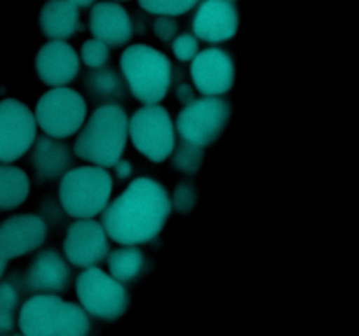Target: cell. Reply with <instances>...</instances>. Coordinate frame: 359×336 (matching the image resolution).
I'll list each match as a JSON object with an SVG mask.
<instances>
[{
    "instance_id": "30",
    "label": "cell",
    "mask_w": 359,
    "mask_h": 336,
    "mask_svg": "<svg viewBox=\"0 0 359 336\" xmlns=\"http://www.w3.org/2000/svg\"><path fill=\"white\" fill-rule=\"evenodd\" d=\"M153 31L160 41L172 42L179 35L177 20L175 16H168V14H158L156 20L153 21Z\"/></svg>"
},
{
    "instance_id": "22",
    "label": "cell",
    "mask_w": 359,
    "mask_h": 336,
    "mask_svg": "<svg viewBox=\"0 0 359 336\" xmlns=\"http://www.w3.org/2000/svg\"><path fill=\"white\" fill-rule=\"evenodd\" d=\"M84 86L90 91V94L97 97V100H109L114 104V100L125 98L126 83L118 70L111 66H100L93 69L84 79Z\"/></svg>"
},
{
    "instance_id": "23",
    "label": "cell",
    "mask_w": 359,
    "mask_h": 336,
    "mask_svg": "<svg viewBox=\"0 0 359 336\" xmlns=\"http://www.w3.org/2000/svg\"><path fill=\"white\" fill-rule=\"evenodd\" d=\"M170 158L175 170L182 172V174L193 175L202 168L205 154H203L202 146H196V144L181 140L177 146H174Z\"/></svg>"
},
{
    "instance_id": "35",
    "label": "cell",
    "mask_w": 359,
    "mask_h": 336,
    "mask_svg": "<svg viewBox=\"0 0 359 336\" xmlns=\"http://www.w3.org/2000/svg\"><path fill=\"white\" fill-rule=\"evenodd\" d=\"M230 2H237V0H230Z\"/></svg>"
},
{
    "instance_id": "7",
    "label": "cell",
    "mask_w": 359,
    "mask_h": 336,
    "mask_svg": "<svg viewBox=\"0 0 359 336\" xmlns=\"http://www.w3.org/2000/svg\"><path fill=\"white\" fill-rule=\"evenodd\" d=\"M76 293L86 314L102 321H116L128 310V290L114 276L97 266L84 268L77 276Z\"/></svg>"
},
{
    "instance_id": "11",
    "label": "cell",
    "mask_w": 359,
    "mask_h": 336,
    "mask_svg": "<svg viewBox=\"0 0 359 336\" xmlns=\"http://www.w3.org/2000/svg\"><path fill=\"white\" fill-rule=\"evenodd\" d=\"M189 76L203 97H221L235 84L233 58L217 48L198 51L191 59Z\"/></svg>"
},
{
    "instance_id": "25",
    "label": "cell",
    "mask_w": 359,
    "mask_h": 336,
    "mask_svg": "<svg viewBox=\"0 0 359 336\" xmlns=\"http://www.w3.org/2000/svg\"><path fill=\"white\" fill-rule=\"evenodd\" d=\"M88 332H90V317L86 310L72 301H67L65 318L58 336H88Z\"/></svg>"
},
{
    "instance_id": "21",
    "label": "cell",
    "mask_w": 359,
    "mask_h": 336,
    "mask_svg": "<svg viewBox=\"0 0 359 336\" xmlns=\"http://www.w3.org/2000/svg\"><path fill=\"white\" fill-rule=\"evenodd\" d=\"M105 259H107L111 276H114L121 284L137 280L146 268V255L135 245H125V247L109 251Z\"/></svg>"
},
{
    "instance_id": "28",
    "label": "cell",
    "mask_w": 359,
    "mask_h": 336,
    "mask_svg": "<svg viewBox=\"0 0 359 336\" xmlns=\"http://www.w3.org/2000/svg\"><path fill=\"white\" fill-rule=\"evenodd\" d=\"M198 202V189L191 181H184L174 188V192L170 195V203L179 214L186 216L191 212Z\"/></svg>"
},
{
    "instance_id": "17",
    "label": "cell",
    "mask_w": 359,
    "mask_h": 336,
    "mask_svg": "<svg viewBox=\"0 0 359 336\" xmlns=\"http://www.w3.org/2000/svg\"><path fill=\"white\" fill-rule=\"evenodd\" d=\"M90 30L109 48H121L133 35L132 18L119 4L97 2L90 10Z\"/></svg>"
},
{
    "instance_id": "6",
    "label": "cell",
    "mask_w": 359,
    "mask_h": 336,
    "mask_svg": "<svg viewBox=\"0 0 359 336\" xmlns=\"http://www.w3.org/2000/svg\"><path fill=\"white\" fill-rule=\"evenodd\" d=\"M128 136L147 160L161 163L175 146V128L170 112L160 104H146L128 118Z\"/></svg>"
},
{
    "instance_id": "34",
    "label": "cell",
    "mask_w": 359,
    "mask_h": 336,
    "mask_svg": "<svg viewBox=\"0 0 359 336\" xmlns=\"http://www.w3.org/2000/svg\"><path fill=\"white\" fill-rule=\"evenodd\" d=\"M6 266H7V259L0 254V279H2L4 272H6Z\"/></svg>"
},
{
    "instance_id": "9",
    "label": "cell",
    "mask_w": 359,
    "mask_h": 336,
    "mask_svg": "<svg viewBox=\"0 0 359 336\" xmlns=\"http://www.w3.org/2000/svg\"><path fill=\"white\" fill-rule=\"evenodd\" d=\"M37 136L34 112L16 98L0 102V161L13 163L32 149Z\"/></svg>"
},
{
    "instance_id": "15",
    "label": "cell",
    "mask_w": 359,
    "mask_h": 336,
    "mask_svg": "<svg viewBox=\"0 0 359 336\" xmlns=\"http://www.w3.org/2000/svg\"><path fill=\"white\" fill-rule=\"evenodd\" d=\"M193 35L198 41L217 42L230 41L238 30V10L230 0H203L193 18Z\"/></svg>"
},
{
    "instance_id": "32",
    "label": "cell",
    "mask_w": 359,
    "mask_h": 336,
    "mask_svg": "<svg viewBox=\"0 0 359 336\" xmlns=\"http://www.w3.org/2000/svg\"><path fill=\"white\" fill-rule=\"evenodd\" d=\"M175 93H177V98L182 102V104H189V102L195 100V98H196L195 93H193L191 86H189V84H186V83L179 84L177 91H175Z\"/></svg>"
},
{
    "instance_id": "29",
    "label": "cell",
    "mask_w": 359,
    "mask_h": 336,
    "mask_svg": "<svg viewBox=\"0 0 359 336\" xmlns=\"http://www.w3.org/2000/svg\"><path fill=\"white\" fill-rule=\"evenodd\" d=\"M172 51L179 62H191L198 52V38L193 34H181L172 41Z\"/></svg>"
},
{
    "instance_id": "31",
    "label": "cell",
    "mask_w": 359,
    "mask_h": 336,
    "mask_svg": "<svg viewBox=\"0 0 359 336\" xmlns=\"http://www.w3.org/2000/svg\"><path fill=\"white\" fill-rule=\"evenodd\" d=\"M114 170H116V177H118L119 181H126V178L132 177L133 164L130 163L128 160H118L114 164Z\"/></svg>"
},
{
    "instance_id": "12",
    "label": "cell",
    "mask_w": 359,
    "mask_h": 336,
    "mask_svg": "<svg viewBox=\"0 0 359 336\" xmlns=\"http://www.w3.org/2000/svg\"><path fill=\"white\" fill-rule=\"evenodd\" d=\"M48 238V223L37 214H16L0 223V254L11 259L35 252Z\"/></svg>"
},
{
    "instance_id": "8",
    "label": "cell",
    "mask_w": 359,
    "mask_h": 336,
    "mask_svg": "<svg viewBox=\"0 0 359 336\" xmlns=\"http://www.w3.org/2000/svg\"><path fill=\"white\" fill-rule=\"evenodd\" d=\"M230 104L223 98H195L179 112L174 128L177 130L181 140L205 147L216 142L223 135L224 128L230 121Z\"/></svg>"
},
{
    "instance_id": "20",
    "label": "cell",
    "mask_w": 359,
    "mask_h": 336,
    "mask_svg": "<svg viewBox=\"0 0 359 336\" xmlns=\"http://www.w3.org/2000/svg\"><path fill=\"white\" fill-rule=\"evenodd\" d=\"M30 177L27 172L11 163L0 164V210L18 209L30 195Z\"/></svg>"
},
{
    "instance_id": "14",
    "label": "cell",
    "mask_w": 359,
    "mask_h": 336,
    "mask_svg": "<svg viewBox=\"0 0 359 336\" xmlns=\"http://www.w3.org/2000/svg\"><path fill=\"white\" fill-rule=\"evenodd\" d=\"M27 289L34 294H60L69 289L72 282V270L65 255L56 248L46 247L39 251L28 266Z\"/></svg>"
},
{
    "instance_id": "2",
    "label": "cell",
    "mask_w": 359,
    "mask_h": 336,
    "mask_svg": "<svg viewBox=\"0 0 359 336\" xmlns=\"http://www.w3.org/2000/svg\"><path fill=\"white\" fill-rule=\"evenodd\" d=\"M128 142V115L118 104L100 105L86 118L74 142V154L102 168L114 167Z\"/></svg>"
},
{
    "instance_id": "24",
    "label": "cell",
    "mask_w": 359,
    "mask_h": 336,
    "mask_svg": "<svg viewBox=\"0 0 359 336\" xmlns=\"http://www.w3.org/2000/svg\"><path fill=\"white\" fill-rule=\"evenodd\" d=\"M20 290L11 280L0 282V335H7L16 326Z\"/></svg>"
},
{
    "instance_id": "16",
    "label": "cell",
    "mask_w": 359,
    "mask_h": 336,
    "mask_svg": "<svg viewBox=\"0 0 359 336\" xmlns=\"http://www.w3.org/2000/svg\"><path fill=\"white\" fill-rule=\"evenodd\" d=\"M81 58L76 49L65 41H49L35 56V72L48 86H67L77 77Z\"/></svg>"
},
{
    "instance_id": "4",
    "label": "cell",
    "mask_w": 359,
    "mask_h": 336,
    "mask_svg": "<svg viewBox=\"0 0 359 336\" xmlns=\"http://www.w3.org/2000/svg\"><path fill=\"white\" fill-rule=\"evenodd\" d=\"M112 189L114 181L107 168L72 167L60 177V205L76 219H95L111 202Z\"/></svg>"
},
{
    "instance_id": "5",
    "label": "cell",
    "mask_w": 359,
    "mask_h": 336,
    "mask_svg": "<svg viewBox=\"0 0 359 336\" xmlns=\"http://www.w3.org/2000/svg\"><path fill=\"white\" fill-rule=\"evenodd\" d=\"M88 105L79 91L56 86L46 91L35 105L34 118L39 128L55 139H69L84 125Z\"/></svg>"
},
{
    "instance_id": "26",
    "label": "cell",
    "mask_w": 359,
    "mask_h": 336,
    "mask_svg": "<svg viewBox=\"0 0 359 336\" xmlns=\"http://www.w3.org/2000/svg\"><path fill=\"white\" fill-rule=\"evenodd\" d=\"M198 0H139V6L149 14H168V16H179L191 7H195Z\"/></svg>"
},
{
    "instance_id": "19",
    "label": "cell",
    "mask_w": 359,
    "mask_h": 336,
    "mask_svg": "<svg viewBox=\"0 0 359 336\" xmlns=\"http://www.w3.org/2000/svg\"><path fill=\"white\" fill-rule=\"evenodd\" d=\"M41 30L49 41H67L81 31V14L69 0H46L41 9Z\"/></svg>"
},
{
    "instance_id": "33",
    "label": "cell",
    "mask_w": 359,
    "mask_h": 336,
    "mask_svg": "<svg viewBox=\"0 0 359 336\" xmlns=\"http://www.w3.org/2000/svg\"><path fill=\"white\" fill-rule=\"evenodd\" d=\"M69 2L72 4V6H76L77 9H83V7L93 6L95 0H69Z\"/></svg>"
},
{
    "instance_id": "1",
    "label": "cell",
    "mask_w": 359,
    "mask_h": 336,
    "mask_svg": "<svg viewBox=\"0 0 359 336\" xmlns=\"http://www.w3.org/2000/svg\"><path fill=\"white\" fill-rule=\"evenodd\" d=\"M172 212L170 192L149 177H139L102 210V226L111 240L139 245L154 240Z\"/></svg>"
},
{
    "instance_id": "10",
    "label": "cell",
    "mask_w": 359,
    "mask_h": 336,
    "mask_svg": "<svg viewBox=\"0 0 359 336\" xmlns=\"http://www.w3.org/2000/svg\"><path fill=\"white\" fill-rule=\"evenodd\" d=\"M62 248L70 265L90 268L107 258L111 244L102 223L95 219H77L67 230Z\"/></svg>"
},
{
    "instance_id": "36",
    "label": "cell",
    "mask_w": 359,
    "mask_h": 336,
    "mask_svg": "<svg viewBox=\"0 0 359 336\" xmlns=\"http://www.w3.org/2000/svg\"><path fill=\"white\" fill-rule=\"evenodd\" d=\"M13 336H23V335H13Z\"/></svg>"
},
{
    "instance_id": "27",
    "label": "cell",
    "mask_w": 359,
    "mask_h": 336,
    "mask_svg": "<svg viewBox=\"0 0 359 336\" xmlns=\"http://www.w3.org/2000/svg\"><path fill=\"white\" fill-rule=\"evenodd\" d=\"M81 59L90 69H100L105 66L111 59V48L98 38H88L81 48Z\"/></svg>"
},
{
    "instance_id": "18",
    "label": "cell",
    "mask_w": 359,
    "mask_h": 336,
    "mask_svg": "<svg viewBox=\"0 0 359 336\" xmlns=\"http://www.w3.org/2000/svg\"><path fill=\"white\" fill-rule=\"evenodd\" d=\"M30 164L41 181L49 182L62 177L74 167V153L69 144L49 135L35 136Z\"/></svg>"
},
{
    "instance_id": "3",
    "label": "cell",
    "mask_w": 359,
    "mask_h": 336,
    "mask_svg": "<svg viewBox=\"0 0 359 336\" xmlns=\"http://www.w3.org/2000/svg\"><path fill=\"white\" fill-rule=\"evenodd\" d=\"M119 69L133 97L144 105L160 104L170 90L172 62L151 46H128L119 56Z\"/></svg>"
},
{
    "instance_id": "13",
    "label": "cell",
    "mask_w": 359,
    "mask_h": 336,
    "mask_svg": "<svg viewBox=\"0 0 359 336\" xmlns=\"http://www.w3.org/2000/svg\"><path fill=\"white\" fill-rule=\"evenodd\" d=\"M65 318V301L58 294H35L18 314L23 336H58Z\"/></svg>"
}]
</instances>
